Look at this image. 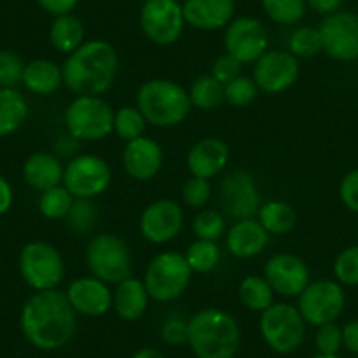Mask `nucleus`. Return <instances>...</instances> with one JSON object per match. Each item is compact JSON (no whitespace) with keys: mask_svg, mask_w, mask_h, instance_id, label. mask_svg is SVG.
<instances>
[{"mask_svg":"<svg viewBox=\"0 0 358 358\" xmlns=\"http://www.w3.org/2000/svg\"><path fill=\"white\" fill-rule=\"evenodd\" d=\"M74 201L76 199L72 197L71 192L64 185H58L50 190L41 192L37 199V209L46 220H65Z\"/></svg>","mask_w":358,"mask_h":358,"instance_id":"35","label":"nucleus"},{"mask_svg":"<svg viewBox=\"0 0 358 358\" xmlns=\"http://www.w3.org/2000/svg\"><path fill=\"white\" fill-rule=\"evenodd\" d=\"M301 76V60L288 50H267L253 64V81L258 92L280 95L290 90Z\"/></svg>","mask_w":358,"mask_h":358,"instance_id":"13","label":"nucleus"},{"mask_svg":"<svg viewBox=\"0 0 358 358\" xmlns=\"http://www.w3.org/2000/svg\"><path fill=\"white\" fill-rule=\"evenodd\" d=\"M241 74H243V64L237 62L234 57H230L229 53L220 55L211 69L213 78H215L216 81L222 83L223 86L229 85V83L234 81L236 78H239Z\"/></svg>","mask_w":358,"mask_h":358,"instance_id":"44","label":"nucleus"},{"mask_svg":"<svg viewBox=\"0 0 358 358\" xmlns=\"http://www.w3.org/2000/svg\"><path fill=\"white\" fill-rule=\"evenodd\" d=\"M29 118V102L16 88H0V139L13 136Z\"/></svg>","mask_w":358,"mask_h":358,"instance_id":"28","label":"nucleus"},{"mask_svg":"<svg viewBox=\"0 0 358 358\" xmlns=\"http://www.w3.org/2000/svg\"><path fill=\"white\" fill-rule=\"evenodd\" d=\"M223 46L243 65L255 64L268 50V32L255 16H239L225 27Z\"/></svg>","mask_w":358,"mask_h":358,"instance_id":"14","label":"nucleus"},{"mask_svg":"<svg viewBox=\"0 0 358 358\" xmlns=\"http://www.w3.org/2000/svg\"><path fill=\"white\" fill-rule=\"evenodd\" d=\"M150 294L143 280L130 276L122 283L115 285L113 290V309L123 322H137L144 316L150 306Z\"/></svg>","mask_w":358,"mask_h":358,"instance_id":"25","label":"nucleus"},{"mask_svg":"<svg viewBox=\"0 0 358 358\" xmlns=\"http://www.w3.org/2000/svg\"><path fill=\"white\" fill-rule=\"evenodd\" d=\"M265 16L281 27H294L302 22L308 11L306 0H260Z\"/></svg>","mask_w":358,"mask_h":358,"instance_id":"33","label":"nucleus"},{"mask_svg":"<svg viewBox=\"0 0 358 358\" xmlns=\"http://www.w3.org/2000/svg\"><path fill=\"white\" fill-rule=\"evenodd\" d=\"M222 211L232 220L255 218L262 206L260 188L246 171H232L222 179L218 188Z\"/></svg>","mask_w":358,"mask_h":358,"instance_id":"16","label":"nucleus"},{"mask_svg":"<svg viewBox=\"0 0 358 358\" xmlns=\"http://www.w3.org/2000/svg\"><path fill=\"white\" fill-rule=\"evenodd\" d=\"M306 4L311 11L318 13V15L330 16L334 13L341 11L343 0H306Z\"/></svg>","mask_w":358,"mask_h":358,"instance_id":"49","label":"nucleus"},{"mask_svg":"<svg viewBox=\"0 0 358 358\" xmlns=\"http://www.w3.org/2000/svg\"><path fill=\"white\" fill-rule=\"evenodd\" d=\"M164 160L165 155L160 144L146 136L125 143L122 153V164L125 172L141 183L157 178L158 172L164 167Z\"/></svg>","mask_w":358,"mask_h":358,"instance_id":"20","label":"nucleus"},{"mask_svg":"<svg viewBox=\"0 0 358 358\" xmlns=\"http://www.w3.org/2000/svg\"><path fill=\"white\" fill-rule=\"evenodd\" d=\"M115 109L104 97L76 95L64 113L67 134L81 143H97L113 134Z\"/></svg>","mask_w":358,"mask_h":358,"instance_id":"6","label":"nucleus"},{"mask_svg":"<svg viewBox=\"0 0 358 358\" xmlns=\"http://www.w3.org/2000/svg\"><path fill=\"white\" fill-rule=\"evenodd\" d=\"M323 53L336 62L350 64L358 60V15L337 11L325 16L318 27Z\"/></svg>","mask_w":358,"mask_h":358,"instance_id":"15","label":"nucleus"},{"mask_svg":"<svg viewBox=\"0 0 358 358\" xmlns=\"http://www.w3.org/2000/svg\"><path fill=\"white\" fill-rule=\"evenodd\" d=\"M65 295L76 315L86 318H99L113 309L111 285L104 283L92 274L72 280L65 290Z\"/></svg>","mask_w":358,"mask_h":358,"instance_id":"19","label":"nucleus"},{"mask_svg":"<svg viewBox=\"0 0 358 358\" xmlns=\"http://www.w3.org/2000/svg\"><path fill=\"white\" fill-rule=\"evenodd\" d=\"M183 15L188 27L201 32H216L236 18V0H185Z\"/></svg>","mask_w":358,"mask_h":358,"instance_id":"22","label":"nucleus"},{"mask_svg":"<svg viewBox=\"0 0 358 358\" xmlns=\"http://www.w3.org/2000/svg\"><path fill=\"white\" fill-rule=\"evenodd\" d=\"M230 160V150L220 137H202L187 153V169L195 178L213 179L222 174Z\"/></svg>","mask_w":358,"mask_h":358,"instance_id":"21","label":"nucleus"},{"mask_svg":"<svg viewBox=\"0 0 358 358\" xmlns=\"http://www.w3.org/2000/svg\"><path fill=\"white\" fill-rule=\"evenodd\" d=\"M22 85L29 94L37 97H50L64 85L62 65L48 58H36L25 64Z\"/></svg>","mask_w":358,"mask_h":358,"instance_id":"26","label":"nucleus"},{"mask_svg":"<svg viewBox=\"0 0 358 358\" xmlns=\"http://www.w3.org/2000/svg\"><path fill=\"white\" fill-rule=\"evenodd\" d=\"M113 169L99 155L81 153L69 160L64 169V185L74 199L94 201L109 190Z\"/></svg>","mask_w":358,"mask_h":358,"instance_id":"10","label":"nucleus"},{"mask_svg":"<svg viewBox=\"0 0 358 358\" xmlns=\"http://www.w3.org/2000/svg\"><path fill=\"white\" fill-rule=\"evenodd\" d=\"M64 169L60 158L50 151H36L23 162L22 174L25 183L36 192L50 190L64 181Z\"/></svg>","mask_w":358,"mask_h":358,"instance_id":"24","label":"nucleus"},{"mask_svg":"<svg viewBox=\"0 0 358 358\" xmlns=\"http://www.w3.org/2000/svg\"><path fill=\"white\" fill-rule=\"evenodd\" d=\"M192 230H194L195 239L218 243V239H222L227 234L225 216L216 209H201L192 222Z\"/></svg>","mask_w":358,"mask_h":358,"instance_id":"37","label":"nucleus"},{"mask_svg":"<svg viewBox=\"0 0 358 358\" xmlns=\"http://www.w3.org/2000/svg\"><path fill=\"white\" fill-rule=\"evenodd\" d=\"M18 273L34 292L55 290L65 278V260L46 241H30L18 253Z\"/></svg>","mask_w":358,"mask_h":358,"instance_id":"7","label":"nucleus"},{"mask_svg":"<svg viewBox=\"0 0 358 358\" xmlns=\"http://www.w3.org/2000/svg\"><path fill=\"white\" fill-rule=\"evenodd\" d=\"M257 95L258 88L253 78H248L244 74L225 85V102L232 108H246L251 102H255Z\"/></svg>","mask_w":358,"mask_h":358,"instance_id":"40","label":"nucleus"},{"mask_svg":"<svg viewBox=\"0 0 358 358\" xmlns=\"http://www.w3.org/2000/svg\"><path fill=\"white\" fill-rule=\"evenodd\" d=\"M332 271L336 281L343 287H358V244L344 248L337 255Z\"/></svg>","mask_w":358,"mask_h":358,"instance_id":"39","label":"nucleus"},{"mask_svg":"<svg viewBox=\"0 0 358 358\" xmlns=\"http://www.w3.org/2000/svg\"><path fill=\"white\" fill-rule=\"evenodd\" d=\"M90 274L108 285H118L132 276V253L129 244L116 234H97L85 251Z\"/></svg>","mask_w":358,"mask_h":358,"instance_id":"8","label":"nucleus"},{"mask_svg":"<svg viewBox=\"0 0 358 358\" xmlns=\"http://www.w3.org/2000/svg\"><path fill=\"white\" fill-rule=\"evenodd\" d=\"M241 304L253 313H264L265 309L274 304V290L260 274H250L243 278L237 288Z\"/></svg>","mask_w":358,"mask_h":358,"instance_id":"30","label":"nucleus"},{"mask_svg":"<svg viewBox=\"0 0 358 358\" xmlns=\"http://www.w3.org/2000/svg\"><path fill=\"white\" fill-rule=\"evenodd\" d=\"M141 30L150 43L172 46L185 32L183 4L179 0H144L139 11Z\"/></svg>","mask_w":358,"mask_h":358,"instance_id":"11","label":"nucleus"},{"mask_svg":"<svg viewBox=\"0 0 358 358\" xmlns=\"http://www.w3.org/2000/svg\"><path fill=\"white\" fill-rule=\"evenodd\" d=\"M211 197L213 187L209 179L190 176L181 188V199H183L185 206L192 209H199V211L204 209V206L211 201Z\"/></svg>","mask_w":358,"mask_h":358,"instance_id":"41","label":"nucleus"},{"mask_svg":"<svg viewBox=\"0 0 358 358\" xmlns=\"http://www.w3.org/2000/svg\"><path fill=\"white\" fill-rule=\"evenodd\" d=\"M315 346L318 353L337 355L343 348V329L336 322L320 325L315 334Z\"/></svg>","mask_w":358,"mask_h":358,"instance_id":"43","label":"nucleus"},{"mask_svg":"<svg viewBox=\"0 0 358 358\" xmlns=\"http://www.w3.org/2000/svg\"><path fill=\"white\" fill-rule=\"evenodd\" d=\"M262 276L273 287L274 294L287 299H297L311 281L309 267L294 253H276L264 264Z\"/></svg>","mask_w":358,"mask_h":358,"instance_id":"18","label":"nucleus"},{"mask_svg":"<svg viewBox=\"0 0 358 358\" xmlns=\"http://www.w3.org/2000/svg\"><path fill=\"white\" fill-rule=\"evenodd\" d=\"M183 255L194 274L213 273L222 262V248L215 241L195 239Z\"/></svg>","mask_w":358,"mask_h":358,"instance_id":"32","label":"nucleus"},{"mask_svg":"<svg viewBox=\"0 0 358 358\" xmlns=\"http://www.w3.org/2000/svg\"><path fill=\"white\" fill-rule=\"evenodd\" d=\"M288 51L299 60H309L322 53V36L316 27H297L288 37Z\"/></svg>","mask_w":358,"mask_h":358,"instance_id":"36","label":"nucleus"},{"mask_svg":"<svg viewBox=\"0 0 358 358\" xmlns=\"http://www.w3.org/2000/svg\"><path fill=\"white\" fill-rule=\"evenodd\" d=\"M99 220V211L97 206L94 204V201H86V199H76L74 204H72L71 211H69L67 222L69 229L72 230L78 236H86L92 230L95 229Z\"/></svg>","mask_w":358,"mask_h":358,"instance_id":"38","label":"nucleus"},{"mask_svg":"<svg viewBox=\"0 0 358 358\" xmlns=\"http://www.w3.org/2000/svg\"><path fill=\"white\" fill-rule=\"evenodd\" d=\"M343 346L350 353L358 355V320H351L343 327Z\"/></svg>","mask_w":358,"mask_h":358,"instance_id":"48","label":"nucleus"},{"mask_svg":"<svg viewBox=\"0 0 358 358\" xmlns=\"http://www.w3.org/2000/svg\"><path fill=\"white\" fill-rule=\"evenodd\" d=\"M78 327V315L65 292H34L20 311L23 337L41 351H55L71 343Z\"/></svg>","mask_w":358,"mask_h":358,"instance_id":"1","label":"nucleus"},{"mask_svg":"<svg viewBox=\"0 0 358 358\" xmlns=\"http://www.w3.org/2000/svg\"><path fill=\"white\" fill-rule=\"evenodd\" d=\"M130 358H165V355L157 348H141Z\"/></svg>","mask_w":358,"mask_h":358,"instance_id":"51","label":"nucleus"},{"mask_svg":"<svg viewBox=\"0 0 358 358\" xmlns=\"http://www.w3.org/2000/svg\"><path fill=\"white\" fill-rule=\"evenodd\" d=\"M255 218L268 236H287L295 229V223H297L295 209L285 201L262 202Z\"/></svg>","mask_w":358,"mask_h":358,"instance_id":"29","label":"nucleus"},{"mask_svg":"<svg viewBox=\"0 0 358 358\" xmlns=\"http://www.w3.org/2000/svg\"><path fill=\"white\" fill-rule=\"evenodd\" d=\"M187 344L197 358H236L241 327L225 309H201L188 320Z\"/></svg>","mask_w":358,"mask_h":358,"instance_id":"3","label":"nucleus"},{"mask_svg":"<svg viewBox=\"0 0 358 358\" xmlns=\"http://www.w3.org/2000/svg\"><path fill=\"white\" fill-rule=\"evenodd\" d=\"M192 108L199 111H215L225 102V86L216 81L211 74L195 79L188 88Z\"/></svg>","mask_w":358,"mask_h":358,"instance_id":"31","label":"nucleus"},{"mask_svg":"<svg viewBox=\"0 0 358 358\" xmlns=\"http://www.w3.org/2000/svg\"><path fill=\"white\" fill-rule=\"evenodd\" d=\"M183 227V208L172 199H158V201L150 202L139 216L141 236L155 246L174 241L181 234Z\"/></svg>","mask_w":358,"mask_h":358,"instance_id":"17","label":"nucleus"},{"mask_svg":"<svg viewBox=\"0 0 358 358\" xmlns=\"http://www.w3.org/2000/svg\"><path fill=\"white\" fill-rule=\"evenodd\" d=\"M268 236L257 218L237 220L225 234V250L239 260H250L264 253L268 246Z\"/></svg>","mask_w":358,"mask_h":358,"instance_id":"23","label":"nucleus"},{"mask_svg":"<svg viewBox=\"0 0 358 358\" xmlns=\"http://www.w3.org/2000/svg\"><path fill=\"white\" fill-rule=\"evenodd\" d=\"M313 358H341L339 355H325V353H318V355H315V357Z\"/></svg>","mask_w":358,"mask_h":358,"instance_id":"52","label":"nucleus"},{"mask_svg":"<svg viewBox=\"0 0 358 358\" xmlns=\"http://www.w3.org/2000/svg\"><path fill=\"white\" fill-rule=\"evenodd\" d=\"M148 122L137 106H123L116 109L113 118V134H116L120 141L130 143V141L143 137L146 132Z\"/></svg>","mask_w":358,"mask_h":358,"instance_id":"34","label":"nucleus"},{"mask_svg":"<svg viewBox=\"0 0 358 358\" xmlns=\"http://www.w3.org/2000/svg\"><path fill=\"white\" fill-rule=\"evenodd\" d=\"M346 306V292L336 280L309 281L297 297V309L308 325L320 327L332 323L343 315Z\"/></svg>","mask_w":358,"mask_h":358,"instance_id":"12","label":"nucleus"},{"mask_svg":"<svg viewBox=\"0 0 358 358\" xmlns=\"http://www.w3.org/2000/svg\"><path fill=\"white\" fill-rule=\"evenodd\" d=\"M306 325L297 306L288 302H274L271 308L260 313L262 339L268 348L280 355H288L302 346L306 337Z\"/></svg>","mask_w":358,"mask_h":358,"instance_id":"9","label":"nucleus"},{"mask_svg":"<svg viewBox=\"0 0 358 358\" xmlns=\"http://www.w3.org/2000/svg\"><path fill=\"white\" fill-rule=\"evenodd\" d=\"M160 336L164 343L171 344V346H179L188 341V322L181 316H169L164 323H162Z\"/></svg>","mask_w":358,"mask_h":358,"instance_id":"45","label":"nucleus"},{"mask_svg":"<svg viewBox=\"0 0 358 358\" xmlns=\"http://www.w3.org/2000/svg\"><path fill=\"white\" fill-rule=\"evenodd\" d=\"M25 62L11 50H0V88H16L22 85Z\"/></svg>","mask_w":358,"mask_h":358,"instance_id":"42","label":"nucleus"},{"mask_svg":"<svg viewBox=\"0 0 358 358\" xmlns=\"http://www.w3.org/2000/svg\"><path fill=\"white\" fill-rule=\"evenodd\" d=\"M85 23L81 18L69 13V15L55 16L50 27V44L55 51L62 55H71L85 43Z\"/></svg>","mask_w":358,"mask_h":358,"instance_id":"27","label":"nucleus"},{"mask_svg":"<svg viewBox=\"0 0 358 358\" xmlns=\"http://www.w3.org/2000/svg\"><path fill=\"white\" fill-rule=\"evenodd\" d=\"M41 9L51 16H62L69 15L78 8L79 0H36Z\"/></svg>","mask_w":358,"mask_h":358,"instance_id":"47","label":"nucleus"},{"mask_svg":"<svg viewBox=\"0 0 358 358\" xmlns=\"http://www.w3.org/2000/svg\"><path fill=\"white\" fill-rule=\"evenodd\" d=\"M136 106L146 122L157 129L181 125L194 109L188 90L172 79L164 78L144 81L137 90Z\"/></svg>","mask_w":358,"mask_h":358,"instance_id":"4","label":"nucleus"},{"mask_svg":"<svg viewBox=\"0 0 358 358\" xmlns=\"http://www.w3.org/2000/svg\"><path fill=\"white\" fill-rule=\"evenodd\" d=\"M339 199L348 211L358 215V167L341 179Z\"/></svg>","mask_w":358,"mask_h":358,"instance_id":"46","label":"nucleus"},{"mask_svg":"<svg viewBox=\"0 0 358 358\" xmlns=\"http://www.w3.org/2000/svg\"><path fill=\"white\" fill-rule=\"evenodd\" d=\"M13 201H15V192L11 183L0 174V216H4L13 208Z\"/></svg>","mask_w":358,"mask_h":358,"instance_id":"50","label":"nucleus"},{"mask_svg":"<svg viewBox=\"0 0 358 358\" xmlns=\"http://www.w3.org/2000/svg\"><path fill=\"white\" fill-rule=\"evenodd\" d=\"M118 71V51L104 39L85 41L62 64L64 85L74 95L102 97L115 85Z\"/></svg>","mask_w":358,"mask_h":358,"instance_id":"2","label":"nucleus"},{"mask_svg":"<svg viewBox=\"0 0 358 358\" xmlns=\"http://www.w3.org/2000/svg\"><path fill=\"white\" fill-rule=\"evenodd\" d=\"M192 276L194 271L188 265L185 255L169 250L151 258L144 271L143 283L151 301L167 304L187 292Z\"/></svg>","mask_w":358,"mask_h":358,"instance_id":"5","label":"nucleus"}]
</instances>
